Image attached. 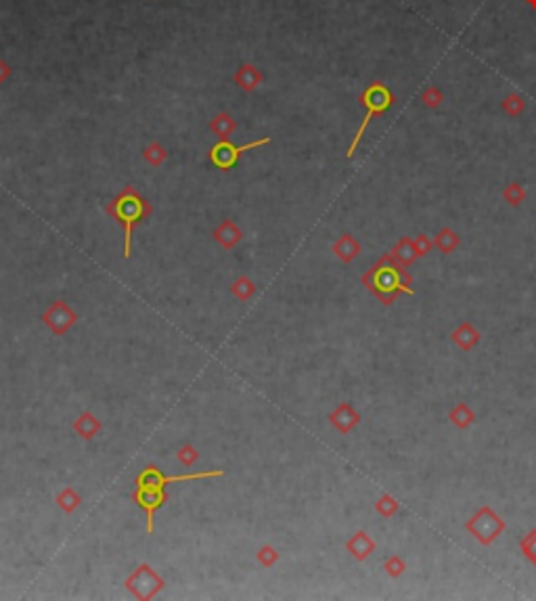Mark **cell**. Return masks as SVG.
Masks as SVG:
<instances>
[{"label":"cell","mask_w":536,"mask_h":601,"mask_svg":"<svg viewBox=\"0 0 536 601\" xmlns=\"http://www.w3.org/2000/svg\"><path fill=\"white\" fill-rule=\"evenodd\" d=\"M363 285L385 306L394 304V300L400 294H407V296L415 294V289L411 287L413 285V277L407 272L404 266H400L390 254L382 256L377 262L363 275Z\"/></svg>","instance_id":"1"},{"label":"cell","mask_w":536,"mask_h":601,"mask_svg":"<svg viewBox=\"0 0 536 601\" xmlns=\"http://www.w3.org/2000/svg\"><path fill=\"white\" fill-rule=\"evenodd\" d=\"M360 103L365 105L367 113H365V117H363V122H360V126H358V130H356V134H354V139H352L350 147H348V157H352V155H354V151H356V147H358L360 139L365 137V130H367L369 122H371L375 115L387 112V110L394 105V95L390 92V88H387L385 84H382V82H373V84H371L365 92H363Z\"/></svg>","instance_id":"2"},{"label":"cell","mask_w":536,"mask_h":601,"mask_svg":"<svg viewBox=\"0 0 536 601\" xmlns=\"http://www.w3.org/2000/svg\"><path fill=\"white\" fill-rule=\"evenodd\" d=\"M109 212L124 226V258L130 256V243H132V228L143 218L145 214V203L141 197H136L132 191L119 195L114 203L109 206Z\"/></svg>","instance_id":"3"},{"label":"cell","mask_w":536,"mask_h":601,"mask_svg":"<svg viewBox=\"0 0 536 601\" xmlns=\"http://www.w3.org/2000/svg\"><path fill=\"white\" fill-rule=\"evenodd\" d=\"M505 528H507V524L500 520V516H497L495 509L488 507V505H482L465 524V530L484 547L493 545L498 536L505 532Z\"/></svg>","instance_id":"4"},{"label":"cell","mask_w":536,"mask_h":601,"mask_svg":"<svg viewBox=\"0 0 536 601\" xmlns=\"http://www.w3.org/2000/svg\"><path fill=\"white\" fill-rule=\"evenodd\" d=\"M223 469H214V472H199V474H187V476H176V478H166L161 474V469L157 467H147L143 474H139L136 478V486H151V489H166V484L170 482H187V480H199V478H218L223 476Z\"/></svg>","instance_id":"5"},{"label":"cell","mask_w":536,"mask_h":601,"mask_svg":"<svg viewBox=\"0 0 536 601\" xmlns=\"http://www.w3.org/2000/svg\"><path fill=\"white\" fill-rule=\"evenodd\" d=\"M268 141H270V139H262V141L247 143V145H232V143H229V141H220L218 145H214V149L210 151V159L214 161V166H218V168L227 170V168H230V166H235V164H237V159H239V155H241L243 151L262 147V145H267Z\"/></svg>","instance_id":"6"},{"label":"cell","mask_w":536,"mask_h":601,"mask_svg":"<svg viewBox=\"0 0 536 601\" xmlns=\"http://www.w3.org/2000/svg\"><path fill=\"white\" fill-rule=\"evenodd\" d=\"M168 494L166 490L161 489H151V486H139L134 492V501L141 509H145L147 514V532H154V516L155 511L166 503Z\"/></svg>","instance_id":"7"},{"label":"cell","mask_w":536,"mask_h":601,"mask_svg":"<svg viewBox=\"0 0 536 601\" xmlns=\"http://www.w3.org/2000/svg\"><path fill=\"white\" fill-rule=\"evenodd\" d=\"M375 549H377L375 541H373L367 532H363V530L356 532V534L352 536V541H348V551H350L358 562L367 560Z\"/></svg>","instance_id":"8"},{"label":"cell","mask_w":536,"mask_h":601,"mask_svg":"<svg viewBox=\"0 0 536 601\" xmlns=\"http://www.w3.org/2000/svg\"><path fill=\"white\" fill-rule=\"evenodd\" d=\"M390 256H392L396 262L400 264V266H404V268H407V266H411V264L419 258V254H417L415 243H413V239H411V237H402V239H398V241H396V245L390 250Z\"/></svg>","instance_id":"9"},{"label":"cell","mask_w":536,"mask_h":601,"mask_svg":"<svg viewBox=\"0 0 536 601\" xmlns=\"http://www.w3.org/2000/svg\"><path fill=\"white\" fill-rule=\"evenodd\" d=\"M451 339L459 346L461 350L469 352L471 348H476L480 344L482 336H480V331L471 323H461L459 327L451 334Z\"/></svg>","instance_id":"10"},{"label":"cell","mask_w":536,"mask_h":601,"mask_svg":"<svg viewBox=\"0 0 536 601\" xmlns=\"http://www.w3.org/2000/svg\"><path fill=\"white\" fill-rule=\"evenodd\" d=\"M360 421V415L356 413L348 403L340 405V409L336 413H331V423L342 432V434H348L350 430H354Z\"/></svg>","instance_id":"11"},{"label":"cell","mask_w":536,"mask_h":601,"mask_svg":"<svg viewBox=\"0 0 536 601\" xmlns=\"http://www.w3.org/2000/svg\"><path fill=\"white\" fill-rule=\"evenodd\" d=\"M461 245V239L459 235L453 230V228H442L438 235H436V239H434V248H438L442 254H451V252H455L457 248Z\"/></svg>","instance_id":"12"},{"label":"cell","mask_w":536,"mask_h":601,"mask_svg":"<svg viewBox=\"0 0 536 601\" xmlns=\"http://www.w3.org/2000/svg\"><path fill=\"white\" fill-rule=\"evenodd\" d=\"M333 252L344 260V262H350V260H354L356 256H358V252H360V245L356 243V239L354 237H350V235H344L336 245H333Z\"/></svg>","instance_id":"13"},{"label":"cell","mask_w":536,"mask_h":601,"mask_svg":"<svg viewBox=\"0 0 536 601\" xmlns=\"http://www.w3.org/2000/svg\"><path fill=\"white\" fill-rule=\"evenodd\" d=\"M449 417H451V421H453L459 430H467V427L476 421V415H473V411H471L465 403H459V405L449 413Z\"/></svg>","instance_id":"14"},{"label":"cell","mask_w":536,"mask_h":601,"mask_svg":"<svg viewBox=\"0 0 536 601\" xmlns=\"http://www.w3.org/2000/svg\"><path fill=\"white\" fill-rule=\"evenodd\" d=\"M503 197H505V201H507L509 206H520V203L526 199V188H524V185H520V183H511V185L505 187Z\"/></svg>","instance_id":"15"},{"label":"cell","mask_w":536,"mask_h":601,"mask_svg":"<svg viewBox=\"0 0 536 601\" xmlns=\"http://www.w3.org/2000/svg\"><path fill=\"white\" fill-rule=\"evenodd\" d=\"M377 511H380V516H383V518H392V516H396L398 514V509H400V503L392 496V494H383L382 499L377 501Z\"/></svg>","instance_id":"16"},{"label":"cell","mask_w":536,"mask_h":601,"mask_svg":"<svg viewBox=\"0 0 536 601\" xmlns=\"http://www.w3.org/2000/svg\"><path fill=\"white\" fill-rule=\"evenodd\" d=\"M383 570L387 572V576L398 578V576H402V572L407 570V564H404V560H402L400 555H392V558H387V560H385Z\"/></svg>","instance_id":"17"},{"label":"cell","mask_w":536,"mask_h":601,"mask_svg":"<svg viewBox=\"0 0 536 601\" xmlns=\"http://www.w3.org/2000/svg\"><path fill=\"white\" fill-rule=\"evenodd\" d=\"M520 547H522L524 555L536 565V530L528 532V536H524V538L520 541Z\"/></svg>","instance_id":"18"},{"label":"cell","mask_w":536,"mask_h":601,"mask_svg":"<svg viewBox=\"0 0 536 601\" xmlns=\"http://www.w3.org/2000/svg\"><path fill=\"white\" fill-rule=\"evenodd\" d=\"M442 90L440 88H436V86H429V88H425L422 95V101L423 105H427V107H438L440 103H442Z\"/></svg>","instance_id":"19"},{"label":"cell","mask_w":536,"mask_h":601,"mask_svg":"<svg viewBox=\"0 0 536 601\" xmlns=\"http://www.w3.org/2000/svg\"><path fill=\"white\" fill-rule=\"evenodd\" d=\"M503 110L509 113V115H520L524 112V99L520 95H509L505 101H503Z\"/></svg>","instance_id":"20"},{"label":"cell","mask_w":536,"mask_h":601,"mask_svg":"<svg viewBox=\"0 0 536 601\" xmlns=\"http://www.w3.org/2000/svg\"><path fill=\"white\" fill-rule=\"evenodd\" d=\"M413 243H415V250H417L419 258H422V256H427V254H429V250L434 248V241H432L427 235H419V237H415V239H413Z\"/></svg>","instance_id":"21"},{"label":"cell","mask_w":536,"mask_h":601,"mask_svg":"<svg viewBox=\"0 0 536 601\" xmlns=\"http://www.w3.org/2000/svg\"><path fill=\"white\" fill-rule=\"evenodd\" d=\"M526 2H528V4H530L532 9H536V0H526Z\"/></svg>","instance_id":"22"}]
</instances>
